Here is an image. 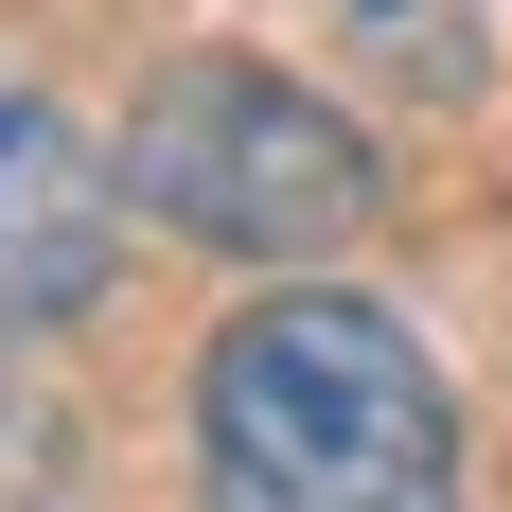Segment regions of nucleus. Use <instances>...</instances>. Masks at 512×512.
Returning <instances> with one entry per match:
<instances>
[{
    "mask_svg": "<svg viewBox=\"0 0 512 512\" xmlns=\"http://www.w3.org/2000/svg\"><path fill=\"white\" fill-rule=\"evenodd\" d=\"M195 477L212 512H460V407L389 301L283 283L195 371Z\"/></svg>",
    "mask_w": 512,
    "mask_h": 512,
    "instance_id": "1",
    "label": "nucleus"
},
{
    "mask_svg": "<svg viewBox=\"0 0 512 512\" xmlns=\"http://www.w3.org/2000/svg\"><path fill=\"white\" fill-rule=\"evenodd\" d=\"M124 195L177 230V248H230V265H318L371 230V142L301 71L265 53H177L124 124Z\"/></svg>",
    "mask_w": 512,
    "mask_h": 512,
    "instance_id": "2",
    "label": "nucleus"
},
{
    "mask_svg": "<svg viewBox=\"0 0 512 512\" xmlns=\"http://www.w3.org/2000/svg\"><path fill=\"white\" fill-rule=\"evenodd\" d=\"M106 265H124V195H106V159L0 71V336H18V318H89Z\"/></svg>",
    "mask_w": 512,
    "mask_h": 512,
    "instance_id": "3",
    "label": "nucleus"
}]
</instances>
